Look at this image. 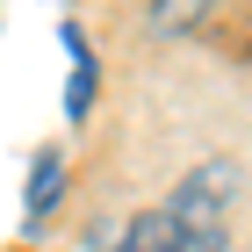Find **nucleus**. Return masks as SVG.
<instances>
[{
    "label": "nucleus",
    "instance_id": "f257e3e1",
    "mask_svg": "<svg viewBox=\"0 0 252 252\" xmlns=\"http://www.w3.org/2000/svg\"><path fill=\"white\" fill-rule=\"evenodd\" d=\"M238 166L231 158H202L188 180H180L173 194H166V216L180 223V238H188V252H223V238H231V202H238Z\"/></svg>",
    "mask_w": 252,
    "mask_h": 252
},
{
    "label": "nucleus",
    "instance_id": "f03ea898",
    "mask_svg": "<svg viewBox=\"0 0 252 252\" xmlns=\"http://www.w3.org/2000/svg\"><path fill=\"white\" fill-rule=\"evenodd\" d=\"M58 43H65V58H72L65 116H72V123H87V108H94V79H101V65H94V43H87V29H79V22H65V29H58Z\"/></svg>",
    "mask_w": 252,
    "mask_h": 252
},
{
    "label": "nucleus",
    "instance_id": "7ed1b4c3",
    "mask_svg": "<svg viewBox=\"0 0 252 252\" xmlns=\"http://www.w3.org/2000/svg\"><path fill=\"white\" fill-rule=\"evenodd\" d=\"M116 252H188V238H180V223L166 216V202H158V209H137L130 216V231H123Z\"/></svg>",
    "mask_w": 252,
    "mask_h": 252
},
{
    "label": "nucleus",
    "instance_id": "20e7f679",
    "mask_svg": "<svg viewBox=\"0 0 252 252\" xmlns=\"http://www.w3.org/2000/svg\"><path fill=\"white\" fill-rule=\"evenodd\" d=\"M65 194V152H36V166H29V188H22V202H29V223H43V216L58 209Z\"/></svg>",
    "mask_w": 252,
    "mask_h": 252
}]
</instances>
